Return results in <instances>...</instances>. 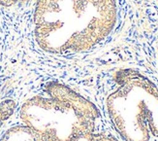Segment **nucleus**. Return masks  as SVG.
I'll return each instance as SVG.
<instances>
[{
  "instance_id": "obj_1",
  "label": "nucleus",
  "mask_w": 158,
  "mask_h": 141,
  "mask_svg": "<svg viewBox=\"0 0 158 141\" xmlns=\"http://www.w3.org/2000/svg\"><path fill=\"white\" fill-rule=\"evenodd\" d=\"M116 19L115 0H37L34 36L47 53H82L104 41Z\"/></svg>"
},
{
  "instance_id": "obj_2",
  "label": "nucleus",
  "mask_w": 158,
  "mask_h": 141,
  "mask_svg": "<svg viewBox=\"0 0 158 141\" xmlns=\"http://www.w3.org/2000/svg\"><path fill=\"white\" fill-rule=\"evenodd\" d=\"M47 96L35 95L20 108V118L42 141H80L96 130L97 107L64 84L45 86Z\"/></svg>"
},
{
  "instance_id": "obj_3",
  "label": "nucleus",
  "mask_w": 158,
  "mask_h": 141,
  "mask_svg": "<svg viewBox=\"0 0 158 141\" xmlns=\"http://www.w3.org/2000/svg\"><path fill=\"white\" fill-rule=\"evenodd\" d=\"M116 87L106 100L109 118L123 141L158 138V87L135 70L116 75Z\"/></svg>"
},
{
  "instance_id": "obj_4",
  "label": "nucleus",
  "mask_w": 158,
  "mask_h": 141,
  "mask_svg": "<svg viewBox=\"0 0 158 141\" xmlns=\"http://www.w3.org/2000/svg\"><path fill=\"white\" fill-rule=\"evenodd\" d=\"M0 141H42L40 136L26 125L15 126L7 130Z\"/></svg>"
},
{
  "instance_id": "obj_5",
  "label": "nucleus",
  "mask_w": 158,
  "mask_h": 141,
  "mask_svg": "<svg viewBox=\"0 0 158 141\" xmlns=\"http://www.w3.org/2000/svg\"><path fill=\"white\" fill-rule=\"evenodd\" d=\"M16 106V102L13 99H5L0 102V126L14 114Z\"/></svg>"
},
{
  "instance_id": "obj_6",
  "label": "nucleus",
  "mask_w": 158,
  "mask_h": 141,
  "mask_svg": "<svg viewBox=\"0 0 158 141\" xmlns=\"http://www.w3.org/2000/svg\"><path fill=\"white\" fill-rule=\"evenodd\" d=\"M85 141H119L114 136L108 134V133H102V132H92L90 134L86 135L84 138Z\"/></svg>"
}]
</instances>
